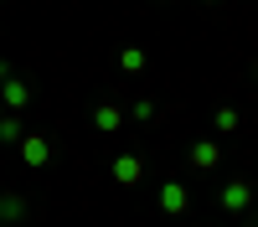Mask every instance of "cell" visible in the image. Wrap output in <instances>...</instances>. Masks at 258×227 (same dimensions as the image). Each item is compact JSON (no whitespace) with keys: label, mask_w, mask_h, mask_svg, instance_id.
<instances>
[{"label":"cell","mask_w":258,"mask_h":227,"mask_svg":"<svg viewBox=\"0 0 258 227\" xmlns=\"http://www.w3.org/2000/svg\"><path fill=\"white\" fill-rule=\"evenodd\" d=\"M217 201H222V212H248V206H253V181H243V176L227 181Z\"/></svg>","instance_id":"cell-1"},{"label":"cell","mask_w":258,"mask_h":227,"mask_svg":"<svg viewBox=\"0 0 258 227\" xmlns=\"http://www.w3.org/2000/svg\"><path fill=\"white\" fill-rule=\"evenodd\" d=\"M217 144H212V139H202V144H191V165H202V171H212V165H217Z\"/></svg>","instance_id":"cell-2"},{"label":"cell","mask_w":258,"mask_h":227,"mask_svg":"<svg viewBox=\"0 0 258 227\" xmlns=\"http://www.w3.org/2000/svg\"><path fill=\"white\" fill-rule=\"evenodd\" d=\"M165 212H186V191L181 186H165Z\"/></svg>","instance_id":"cell-3"},{"label":"cell","mask_w":258,"mask_h":227,"mask_svg":"<svg viewBox=\"0 0 258 227\" xmlns=\"http://www.w3.org/2000/svg\"><path fill=\"white\" fill-rule=\"evenodd\" d=\"M238 129V109H217V134H232Z\"/></svg>","instance_id":"cell-4"}]
</instances>
